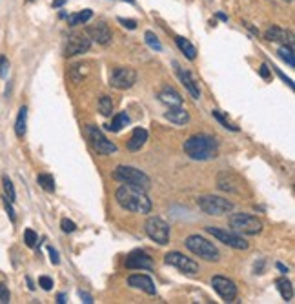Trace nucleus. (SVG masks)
<instances>
[{
	"label": "nucleus",
	"mask_w": 295,
	"mask_h": 304,
	"mask_svg": "<svg viewBox=\"0 0 295 304\" xmlns=\"http://www.w3.org/2000/svg\"><path fill=\"white\" fill-rule=\"evenodd\" d=\"M175 44L179 46V49H181L182 53H184V57L188 58V60H195L197 58V49L195 46L188 40V38L184 37H175Z\"/></svg>",
	"instance_id": "obj_23"
},
{
	"label": "nucleus",
	"mask_w": 295,
	"mask_h": 304,
	"mask_svg": "<svg viewBox=\"0 0 295 304\" xmlns=\"http://www.w3.org/2000/svg\"><path fill=\"white\" fill-rule=\"evenodd\" d=\"M217 188L226 193H241L243 191V182L239 181V177L230 173V171H223L217 177Z\"/></svg>",
	"instance_id": "obj_16"
},
{
	"label": "nucleus",
	"mask_w": 295,
	"mask_h": 304,
	"mask_svg": "<svg viewBox=\"0 0 295 304\" xmlns=\"http://www.w3.org/2000/svg\"><path fill=\"white\" fill-rule=\"evenodd\" d=\"M275 286H277V290H279V293H281V297L284 300H288V302H290V300L293 299V284H291V282L286 279V277L277 279Z\"/></svg>",
	"instance_id": "obj_26"
},
{
	"label": "nucleus",
	"mask_w": 295,
	"mask_h": 304,
	"mask_svg": "<svg viewBox=\"0 0 295 304\" xmlns=\"http://www.w3.org/2000/svg\"><path fill=\"white\" fill-rule=\"evenodd\" d=\"M99 111L100 115H104V117H110L111 111H113V100H111V97L108 95H102L99 100Z\"/></svg>",
	"instance_id": "obj_29"
},
{
	"label": "nucleus",
	"mask_w": 295,
	"mask_h": 304,
	"mask_svg": "<svg viewBox=\"0 0 295 304\" xmlns=\"http://www.w3.org/2000/svg\"><path fill=\"white\" fill-rule=\"evenodd\" d=\"M86 133H88V138H90V144L93 146V149H95L99 155H111V153L117 151V146H115L111 140H108V138L104 137V133H102L97 126H93V124L86 126Z\"/></svg>",
	"instance_id": "obj_9"
},
{
	"label": "nucleus",
	"mask_w": 295,
	"mask_h": 304,
	"mask_svg": "<svg viewBox=\"0 0 295 304\" xmlns=\"http://www.w3.org/2000/svg\"><path fill=\"white\" fill-rule=\"evenodd\" d=\"M197 206H199V209L202 213L215 215V217L230 213V211H234V208H235V204L232 200L224 199V197H217V195H204V197H199V199H197Z\"/></svg>",
	"instance_id": "obj_5"
},
{
	"label": "nucleus",
	"mask_w": 295,
	"mask_h": 304,
	"mask_svg": "<svg viewBox=\"0 0 295 304\" xmlns=\"http://www.w3.org/2000/svg\"><path fill=\"white\" fill-rule=\"evenodd\" d=\"M26 280H28V284H29V290H35V286H33V282H31V279H29V277H26Z\"/></svg>",
	"instance_id": "obj_49"
},
{
	"label": "nucleus",
	"mask_w": 295,
	"mask_h": 304,
	"mask_svg": "<svg viewBox=\"0 0 295 304\" xmlns=\"http://www.w3.org/2000/svg\"><path fill=\"white\" fill-rule=\"evenodd\" d=\"M159 100L162 104H166L168 108H173V106H184V100H182L181 93L177 90H173L172 86H164L159 93Z\"/></svg>",
	"instance_id": "obj_18"
},
{
	"label": "nucleus",
	"mask_w": 295,
	"mask_h": 304,
	"mask_svg": "<svg viewBox=\"0 0 295 304\" xmlns=\"http://www.w3.org/2000/svg\"><path fill=\"white\" fill-rule=\"evenodd\" d=\"M148 140V131L144 128H135L133 133H131V137H129L128 140V149L129 151H138L140 147L146 144Z\"/></svg>",
	"instance_id": "obj_22"
},
{
	"label": "nucleus",
	"mask_w": 295,
	"mask_h": 304,
	"mask_svg": "<svg viewBox=\"0 0 295 304\" xmlns=\"http://www.w3.org/2000/svg\"><path fill=\"white\" fill-rule=\"evenodd\" d=\"M164 119L170 120L175 126H184V124L190 122V113L186 111L184 106H173L164 113Z\"/></svg>",
	"instance_id": "obj_20"
},
{
	"label": "nucleus",
	"mask_w": 295,
	"mask_h": 304,
	"mask_svg": "<svg viewBox=\"0 0 295 304\" xmlns=\"http://www.w3.org/2000/svg\"><path fill=\"white\" fill-rule=\"evenodd\" d=\"M26 129H28V108L22 106L19 110V115H17V122H15V133H17V137H24Z\"/></svg>",
	"instance_id": "obj_25"
},
{
	"label": "nucleus",
	"mask_w": 295,
	"mask_h": 304,
	"mask_svg": "<svg viewBox=\"0 0 295 304\" xmlns=\"http://www.w3.org/2000/svg\"><path fill=\"white\" fill-rule=\"evenodd\" d=\"M11 300V295H10V290H8V286L0 284V304H8Z\"/></svg>",
	"instance_id": "obj_38"
},
{
	"label": "nucleus",
	"mask_w": 295,
	"mask_h": 304,
	"mask_svg": "<svg viewBox=\"0 0 295 304\" xmlns=\"http://www.w3.org/2000/svg\"><path fill=\"white\" fill-rule=\"evenodd\" d=\"M28 2H33V0H28Z\"/></svg>",
	"instance_id": "obj_50"
},
{
	"label": "nucleus",
	"mask_w": 295,
	"mask_h": 304,
	"mask_svg": "<svg viewBox=\"0 0 295 304\" xmlns=\"http://www.w3.org/2000/svg\"><path fill=\"white\" fill-rule=\"evenodd\" d=\"M113 179L122 182V184L133 186V188H138V190L144 191H148L152 188V179L144 171L137 170L133 166H117L113 171Z\"/></svg>",
	"instance_id": "obj_3"
},
{
	"label": "nucleus",
	"mask_w": 295,
	"mask_h": 304,
	"mask_svg": "<svg viewBox=\"0 0 295 304\" xmlns=\"http://www.w3.org/2000/svg\"><path fill=\"white\" fill-rule=\"evenodd\" d=\"M129 122H131V119L128 117V113H126V111H120V113H117L113 117L111 124L106 126V129H108V131H113V133H119L120 129H122L124 126H128Z\"/></svg>",
	"instance_id": "obj_24"
},
{
	"label": "nucleus",
	"mask_w": 295,
	"mask_h": 304,
	"mask_svg": "<svg viewBox=\"0 0 295 304\" xmlns=\"http://www.w3.org/2000/svg\"><path fill=\"white\" fill-rule=\"evenodd\" d=\"M279 57L282 58V60L288 64L290 67L295 66V60H293V49H291V46H286V44H282L281 48H279Z\"/></svg>",
	"instance_id": "obj_30"
},
{
	"label": "nucleus",
	"mask_w": 295,
	"mask_h": 304,
	"mask_svg": "<svg viewBox=\"0 0 295 304\" xmlns=\"http://www.w3.org/2000/svg\"><path fill=\"white\" fill-rule=\"evenodd\" d=\"M144 40H146L148 46H150L152 49H155V51H161L162 49V44L159 42L157 35L153 33V31H146V33H144Z\"/></svg>",
	"instance_id": "obj_33"
},
{
	"label": "nucleus",
	"mask_w": 295,
	"mask_h": 304,
	"mask_svg": "<svg viewBox=\"0 0 295 304\" xmlns=\"http://www.w3.org/2000/svg\"><path fill=\"white\" fill-rule=\"evenodd\" d=\"M2 202H4V208H6V211H8V215H10V219H11V222H15V209H13V202H11L6 195H2Z\"/></svg>",
	"instance_id": "obj_37"
},
{
	"label": "nucleus",
	"mask_w": 295,
	"mask_h": 304,
	"mask_svg": "<svg viewBox=\"0 0 295 304\" xmlns=\"http://www.w3.org/2000/svg\"><path fill=\"white\" fill-rule=\"evenodd\" d=\"M24 243H26V246H28V248H35V246H37L38 237H37V233H35L31 228H28L24 232Z\"/></svg>",
	"instance_id": "obj_34"
},
{
	"label": "nucleus",
	"mask_w": 295,
	"mask_h": 304,
	"mask_svg": "<svg viewBox=\"0 0 295 304\" xmlns=\"http://www.w3.org/2000/svg\"><path fill=\"white\" fill-rule=\"evenodd\" d=\"M91 48V40L82 33H73L67 37L66 48H64V55L66 57H75V55H82Z\"/></svg>",
	"instance_id": "obj_13"
},
{
	"label": "nucleus",
	"mask_w": 295,
	"mask_h": 304,
	"mask_svg": "<svg viewBox=\"0 0 295 304\" xmlns=\"http://www.w3.org/2000/svg\"><path fill=\"white\" fill-rule=\"evenodd\" d=\"M128 284L131 286V288L142 290L144 293H148V295H155V293H157V288H155L153 280L150 279L148 275H140V273H137V275H131L128 279Z\"/></svg>",
	"instance_id": "obj_17"
},
{
	"label": "nucleus",
	"mask_w": 295,
	"mask_h": 304,
	"mask_svg": "<svg viewBox=\"0 0 295 304\" xmlns=\"http://www.w3.org/2000/svg\"><path fill=\"white\" fill-rule=\"evenodd\" d=\"M8 73H10V60H8L4 55H0V77L6 79Z\"/></svg>",
	"instance_id": "obj_36"
},
{
	"label": "nucleus",
	"mask_w": 295,
	"mask_h": 304,
	"mask_svg": "<svg viewBox=\"0 0 295 304\" xmlns=\"http://www.w3.org/2000/svg\"><path fill=\"white\" fill-rule=\"evenodd\" d=\"M60 228H62V232H64V233H73L77 230V224L73 222V220H69V219H62L60 220Z\"/></svg>",
	"instance_id": "obj_35"
},
{
	"label": "nucleus",
	"mask_w": 295,
	"mask_h": 304,
	"mask_svg": "<svg viewBox=\"0 0 295 304\" xmlns=\"http://www.w3.org/2000/svg\"><path fill=\"white\" fill-rule=\"evenodd\" d=\"M211 115H213V119L217 120V122H220V124H223V128L230 129V131H239V128H237V126H235V124H232V122H230V120L226 119V117H224V115L220 113L219 110H213V111H211Z\"/></svg>",
	"instance_id": "obj_32"
},
{
	"label": "nucleus",
	"mask_w": 295,
	"mask_h": 304,
	"mask_svg": "<svg viewBox=\"0 0 295 304\" xmlns=\"http://www.w3.org/2000/svg\"><path fill=\"white\" fill-rule=\"evenodd\" d=\"M277 270L281 271V273H288V266H284L282 262H277Z\"/></svg>",
	"instance_id": "obj_45"
},
{
	"label": "nucleus",
	"mask_w": 295,
	"mask_h": 304,
	"mask_svg": "<svg viewBox=\"0 0 295 304\" xmlns=\"http://www.w3.org/2000/svg\"><path fill=\"white\" fill-rule=\"evenodd\" d=\"M286 2H291V0H286Z\"/></svg>",
	"instance_id": "obj_51"
},
{
	"label": "nucleus",
	"mask_w": 295,
	"mask_h": 304,
	"mask_svg": "<svg viewBox=\"0 0 295 304\" xmlns=\"http://www.w3.org/2000/svg\"><path fill=\"white\" fill-rule=\"evenodd\" d=\"M211 286H213V290L219 293V297L224 302H232V300L237 297V286H235L234 280H230L228 277L215 275L213 279H211Z\"/></svg>",
	"instance_id": "obj_12"
},
{
	"label": "nucleus",
	"mask_w": 295,
	"mask_h": 304,
	"mask_svg": "<svg viewBox=\"0 0 295 304\" xmlns=\"http://www.w3.org/2000/svg\"><path fill=\"white\" fill-rule=\"evenodd\" d=\"M48 252H49V261H51V264H58V262H60V257H58L57 250L53 246H48Z\"/></svg>",
	"instance_id": "obj_41"
},
{
	"label": "nucleus",
	"mask_w": 295,
	"mask_h": 304,
	"mask_svg": "<svg viewBox=\"0 0 295 304\" xmlns=\"http://www.w3.org/2000/svg\"><path fill=\"white\" fill-rule=\"evenodd\" d=\"M86 33L90 37V40H95L97 44H102V46H108L111 42V29L106 22H97V24H91L86 28Z\"/></svg>",
	"instance_id": "obj_14"
},
{
	"label": "nucleus",
	"mask_w": 295,
	"mask_h": 304,
	"mask_svg": "<svg viewBox=\"0 0 295 304\" xmlns=\"http://www.w3.org/2000/svg\"><path fill=\"white\" fill-rule=\"evenodd\" d=\"M206 232L209 233V235H213L219 243H224L226 246L234 248V250H248V246L250 244L244 241L241 235H237V233L230 232V230L226 228H217V226H206Z\"/></svg>",
	"instance_id": "obj_8"
},
{
	"label": "nucleus",
	"mask_w": 295,
	"mask_h": 304,
	"mask_svg": "<svg viewBox=\"0 0 295 304\" xmlns=\"http://www.w3.org/2000/svg\"><path fill=\"white\" fill-rule=\"evenodd\" d=\"M275 71H277V75L281 77V79H282L284 82H288V86H290L291 90H293V82H291V79H288V77H286L284 73H281V69H275Z\"/></svg>",
	"instance_id": "obj_44"
},
{
	"label": "nucleus",
	"mask_w": 295,
	"mask_h": 304,
	"mask_svg": "<svg viewBox=\"0 0 295 304\" xmlns=\"http://www.w3.org/2000/svg\"><path fill=\"white\" fill-rule=\"evenodd\" d=\"M259 75H261L262 79H268V77H270V67H268L266 64H262V66L259 67Z\"/></svg>",
	"instance_id": "obj_42"
},
{
	"label": "nucleus",
	"mask_w": 295,
	"mask_h": 304,
	"mask_svg": "<svg viewBox=\"0 0 295 304\" xmlns=\"http://www.w3.org/2000/svg\"><path fill=\"white\" fill-rule=\"evenodd\" d=\"M57 302H58V304L67 302V300H66V295H64V293H58V295H57Z\"/></svg>",
	"instance_id": "obj_47"
},
{
	"label": "nucleus",
	"mask_w": 295,
	"mask_h": 304,
	"mask_svg": "<svg viewBox=\"0 0 295 304\" xmlns=\"http://www.w3.org/2000/svg\"><path fill=\"white\" fill-rule=\"evenodd\" d=\"M79 295H81V299L84 300V302H88V304H91L93 302V299H91V295L90 293H86V291H79Z\"/></svg>",
	"instance_id": "obj_43"
},
{
	"label": "nucleus",
	"mask_w": 295,
	"mask_h": 304,
	"mask_svg": "<svg viewBox=\"0 0 295 304\" xmlns=\"http://www.w3.org/2000/svg\"><path fill=\"white\" fill-rule=\"evenodd\" d=\"M66 2H67V0H53V8H62V6H64V4H66Z\"/></svg>",
	"instance_id": "obj_46"
},
{
	"label": "nucleus",
	"mask_w": 295,
	"mask_h": 304,
	"mask_svg": "<svg viewBox=\"0 0 295 304\" xmlns=\"http://www.w3.org/2000/svg\"><path fill=\"white\" fill-rule=\"evenodd\" d=\"M264 38L270 40V42L288 44V46H291V33L290 31H286V29L279 28V26H271V28H268L266 33H264Z\"/></svg>",
	"instance_id": "obj_21"
},
{
	"label": "nucleus",
	"mask_w": 295,
	"mask_h": 304,
	"mask_svg": "<svg viewBox=\"0 0 295 304\" xmlns=\"http://www.w3.org/2000/svg\"><path fill=\"white\" fill-rule=\"evenodd\" d=\"M91 17H93V11H91V10H82V11H79V13H75V15H69V17H67V22H69V26L86 24Z\"/></svg>",
	"instance_id": "obj_27"
},
{
	"label": "nucleus",
	"mask_w": 295,
	"mask_h": 304,
	"mask_svg": "<svg viewBox=\"0 0 295 304\" xmlns=\"http://www.w3.org/2000/svg\"><path fill=\"white\" fill-rule=\"evenodd\" d=\"M164 262L166 264H170V266H175L177 270H181L182 273H186V275H197L200 271L199 264H197L193 259H190V257H184L182 253L179 252H170L166 253V257H164Z\"/></svg>",
	"instance_id": "obj_11"
},
{
	"label": "nucleus",
	"mask_w": 295,
	"mask_h": 304,
	"mask_svg": "<svg viewBox=\"0 0 295 304\" xmlns=\"http://www.w3.org/2000/svg\"><path fill=\"white\" fill-rule=\"evenodd\" d=\"M115 199H117L120 208L131 211V213L144 215L152 211V199L148 197L144 190H138L133 186H120L119 190L115 191Z\"/></svg>",
	"instance_id": "obj_1"
},
{
	"label": "nucleus",
	"mask_w": 295,
	"mask_h": 304,
	"mask_svg": "<svg viewBox=\"0 0 295 304\" xmlns=\"http://www.w3.org/2000/svg\"><path fill=\"white\" fill-rule=\"evenodd\" d=\"M119 22L124 26V28H128V29H137V20H133V19H122V17H120Z\"/></svg>",
	"instance_id": "obj_40"
},
{
	"label": "nucleus",
	"mask_w": 295,
	"mask_h": 304,
	"mask_svg": "<svg viewBox=\"0 0 295 304\" xmlns=\"http://www.w3.org/2000/svg\"><path fill=\"white\" fill-rule=\"evenodd\" d=\"M182 149L193 161H211L219 153V144H217V140L211 135L199 133L191 135L188 140H184Z\"/></svg>",
	"instance_id": "obj_2"
},
{
	"label": "nucleus",
	"mask_w": 295,
	"mask_h": 304,
	"mask_svg": "<svg viewBox=\"0 0 295 304\" xmlns=\"http://www.w3.org/2000/svg\"><path fill=\"white\" fill-rule=\"evenodd\" d=\"M184 244L193 255L200 257V259H204V261L217 262L220 259V253L219 250H217V246H215L213 243H209L208 239L200 237V235H190V237L186 239Z\"/></svg>",
	"instance_id": "obj_4"
},
{
	"label": "nucleus",
	"mask_w": 295,
	"mask_h": 304,
	"mask_svg": "<svg viewBox=\"0 0 295 304\" xmlns=\"http://www.w3.org/2000/svg\"><path fill=\"white\" fill-rule=\"evenodd\" d=\"M2 186H4V195H6V197H8L11 202H15V200H17V193H15V186H13V182H11V179L8 175L2 177Z\"/></svg>",
	"instance_id": "obj_31"
},
{
	"label": "nucleus",
	"mask_w": 295,
	"mask_h": 304,
	"mask_svg": "<svg viewBox=\"0 0 295 304\" xmlns=\"http://www.w3.org/2000/svg\"><path fill=\"white\" fill-rule=\"evenodd\" d=\"M173 66H175L177 69V75H179V79H181V82L184 84V88L191 93V97L193 99H200V90L199 86L195 84V81H193V77L190 75V71H186V69H182L177 62H173Z\"/></svg>",
	"instance_id": "obj_19"
},
{
	"label": "nucleus",
	"mask_w": 295,
	"mask_h": 304,
	"mask_svg": "<svg viewBox=\"0 0 295 304\" xmlns=\"http://www.w3.org/2000/svg\"><path fill=\"white\" fill-rule=\"evenodd\" d=\"M217 19H220V20H224V22H228V17L224 13H217Z\"/></svg>",
	"instance_id": "obj_48"
},
{
	"label": "nucleus",
	"mask_w": 295,
	"mask_h": 304,
	"mask_svg": "<svg viewBox=\"0 0 295 304\" xmlns=\"http://www.w3.org/2000/svg\"><path fill=\"white\" fill-rule=\"evenodd\" d=\"M126 268H129V270H152L153 261L142 250H133L126 257Z\"/></svg>",
	"instance_id": "obj_15"
},
{
	"label": "nucleus",
	"mask_w": 295,
	"mask_h": 304,
	"mask_svg": "<svg viewBox=\"0 0 295 304\" xmlns=\"http://www.w3.org/2000/svg\"><path fill=\"white\" fill-rule=\"evenodd\" d=\"M38 286H42V290L49 291L53 288V279H49V277L42 275L40 279H38Z\"/></svg>",
	"instance_id": "obj_39"
},
{
	"label": "nucleus",
	"mask_w": 295,
	"mask_h": 304,
	"mask_svg": "<svg viewBox=\"0 0 295 304\" xmlns=\"http://www.w3.org/2000/svg\"><path fill=\"white\" fill-rule=\"evenodd\" d=\"M228 222L234 232L243 235H257L262 232V220L250 213H232Z\"/></svg>",
	"instance_id": "obj_6"
},
{
	"label": "nucleus",
	"mask_w": 295,
	"mask_h": 304,
	"mask_svg": "<svg viewBox=\"0 0 295 304\" xmlns=\"http://www.w3.org/2000/svg\"><path fill=\"white\" fill-rule=\"evenodd\" d=\"M137 82V71L131 67H113L110 73V86L115 90H129Z\"/></svg>",
	"instance_id": "obj_10"
},
{
	"label": "nucleus",
	"mask_w": 295,
	"mask_h": 304,
	"mask_svg": "<svg viewBox=\"0 0 295 304\" xmlns=\"http://www.w3.org/2000/svg\"><path fill=\"white\" fill-rule=\"evenodd\" d=\"M144 230H146L148 237L161 246H166L170 243V226L161 217H150L144 224Z\"/></svg>",
	"instance_id": "obj_7"
},
{
	"label": "nucleus",
	"mask_w": 295,
	"mask_h": 304,
	"mask_svg": "<svg viewBox=\"0 0 295 304\" xmlns=\"http://www.w3.org/2000/svg\"><path fill=\"white\" fill-rule=\"evenodd\" d=\"M37 182L40 184V188H42L44 191H48V193L55 191V179H53L51 175H48V173H40V175L37 177Z\"/></svg>",
	"instance_id": "obj_28"
}]
</instances>
